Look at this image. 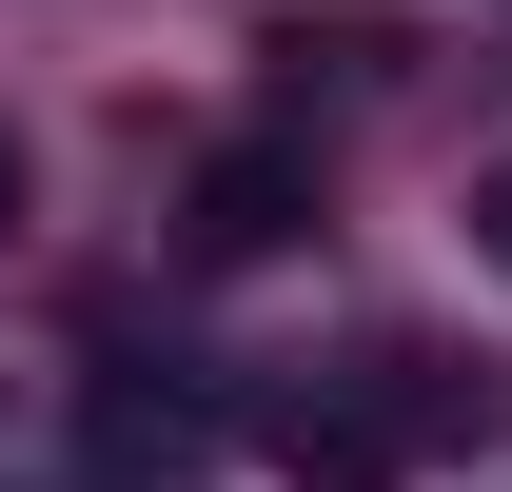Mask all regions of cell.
<instances>
[{"label":"cell","mask_w":512,"mask_h":492,"mask_svg":"<svg viewBox=\"0 0 512 492\" xmlns=\"http://www.w3.org/2000/svg\"><path fill=\"white\" fill-rule=\"evenodd\" d=\"M296 197H316V178H296V158L256 138V158H217V178H197V217H178V256H217V276H237V256H276V237H296Z\"/></svg>","instance_id":"1"},{"label":"cell","mask_w":512,"mask_h":492,"mask_svg":"<svg viewBox=\"0 0 512 492\" xmlns=\"http://www.w3.org/2000/svg\"><path fill=\"white\" fill-rule=\"evenodd\" d=\"M178 453H197V394H99V473H178Z\"/></svg>","instance_id":"2"},{"label":"cell","mask_w":512,"mask_h":492,"mask_svg":"<svg viewBox=\"0 0 512 492\" xmlns=\"http://www.w3.org/2000/svg\"><path fill=\"white\" fill-rule=\"evenodd\" d=\"M473 256H493V276H512V158H493V178H473Z\"/></svg>","instance_id":"3"},{"label":"cell","mask_w":512,"mask_h":492,"mask_svg":"<svg viewBox=\"0 0 512 492\" xmlns=\"http://www.w3.org/2000/svg\"><path fill=\"white\" fill-rule=\"evenodd\" d=\"M0 237H20V138H0Z\"/></svg>","instance_id":"4"}]
</instances>
